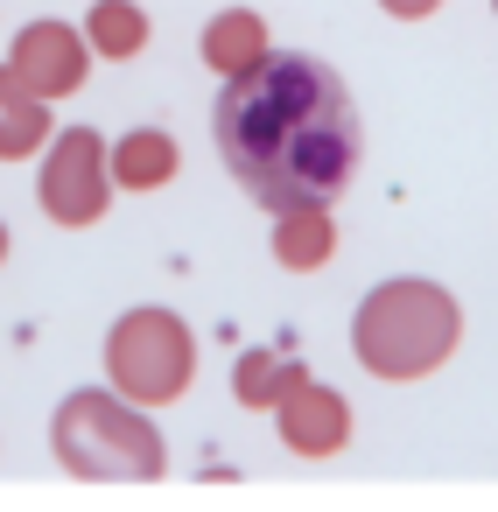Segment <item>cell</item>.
I'll return each instance as SVG.
<instances>
[{
  "instance_id": "3",
  "label": "cell",
  "mask_w": 498,
  "mask_h": 512,
  "mask_svg": "<svg viewBox=\"0 0 498 512\" xmlns=\"http://www.w3.org/2000/svg\"><path fill=\"white\" fill-rule=\"evenodd\" d=\"M50 449L85 484H155V477H169V442L148 421V407H134L106 386H85L50 414Z\"/></svg>"
},
{
  "instance_id": "9",
  "label": "cell",
  "mask_w": 498,
  "mask_h": 512,
  "mask_svg": "<svg viewBox=\"0 0 498 512\" xmlns=\"http://www.w3.org/2000/svg\"><path fill=\"white\" fill-rule=\"evenodd\" d=\"M337 260V218L330 204H302V211H274V267L288 274H316Z\"/></svg>"
},
{
  "instance_id": "11",
  "label": "cell",
  "mask_w": 498,
  "mask_h": 512,
  "mask_svg": "<svg viewBox=\"0 0 498 512\" xmlns=\"http://www.w3.org/2000/svg\"><path fill=\"white\" fill-rule=\"evenodd\" d=\"M176 169H183V148L162 127H134V134L113 141V183L120 190H169Z\"/></svg>"
},
{
  "instance_id": "13",
  "label": "cell",
  "mask_w": 498,
  "mask_h": 512,
  "mask_svg": "<svg viewBox=\"0 0 498 512\" xmlns=\"http://www.w3.org/2000/svg\"><path fill=\"white\" fill-rule=\"evenodd\" d=\"M148 8H134V0H92V15H85V43H92V57H106V64H134L141 50H148Z\"/></svg>"
},
{
  "instance_id": "8",
  "label": "cell",
  "mask_w": 498,
  "mask_h": 512,
  "mask_svg": "<svg viewBox=\"0 0 498 512\" xmlns=\"http://www.w3.org/2000/svg\"><path fill=\"white\" fill-rule=\"evenodd\" d=\"M197 57H204V71H211L218 85H232V78L260 71V64L274 57V43H267V22H260L253 8H218V15L204 22Z\"/></svg>"
},
{
  "instance_id": "15",
  "label": "cell",
  "mask_w": 498,
  "mask_h": 512,
  "mask_svg": "<svg viewBox=\"0 0 498 512\" xmlns=\"http://www.w3.org/2000/svg\"><path fill=\"white\" fill-rule=\"evenodd\" d=\"M0 260H8V225H0Z\"/></svg>"
},
{
  "instance_id": "10",
  "label": "cell",
  "mask_w": 498,
  "mask_h": 512,
  "mask_svg": "<svg viewBox=\"0 0 498 512\" xmlns=\"http://www.w3.org/2000/svg\"><path fill=\"white\" fill-rule=\"evenodd\" d=\"M50 148V99H36L15 64H0V162H29Z\"/></svg>"
},
{
  "instance_id": "4",
  "label": "cell",
  "mask_w": 498,
  "mask_h": 512,
  "mask_svg": "<svg viewBox=\"0 0 498 512\" xmlns=\"http://www.w3.org/2000/svg\"><path fill=\"white\" fill-rule=\"evenodd\" d=\"M197 379V337L176 309H127L106 330V386L134 407H169Z\"/></svg>"
},
{
  "instance_id": "6",
  "label": "cell",
  "mask_w": 498,
  "mask_h": 512,
  "mask_svg": "<svg viewBox=\"0 0 498 512\" xmlns=\"http://www.w3.org/2000/svg\"><path fill=\"white\" fill-rule=\"evenodd\" d=\"M8 64H15V78H22L36 99H71V92L92 78V43H85V29H71V22H29V29L15 36Z\"/></svg>"
},
{
  "instance_id": "1",
  "label": "cell",
  "mask_w": 498,
  "mask_h": 512,
  "mask_svg": "<svg viewBox=\"0 0 498 512\" xmlns=\"http://www.w3.org/2000/svg\"><path fill=\"white\" fill-rule=\"evenodd\" d=\"M211 141L239 190L267 211L337 204L365 162V127L351 85L302 50H274L260 71L218 85Z\"/></svg>"
},
{
  "instance_id": "2",
  "label": "cell",
  "mask_w": 498,
  "mask_h": 512,
  "mask_svg": "<svg viewBox=\"0 0 498 512\" xmlns=\"http://www.w3.org/2000/svg\"><path fill=\"white\" fill-rule=\"evenodd\" d=\"M463 344V309L442 281L428 274H400V281H379L358 316H351V351L372 379L386 386H414L428 372H442Z\"/></svg>"
},
{
  "instance_id": "5",
  "label": "cell",
  "mask_w": 498,
  "mask_h": 512,
  "mask_svg": "<svg viewBox=\"0 0 498 512\" xmlns=\"http://www.w3.org/2000/svg\"><path fill=\"white\" fill-rule=\"evenodd\" d=\"M113 190H120L113 183V148L92 127H64L50 141V155H43V176H36L43 218L64 225V232H85V225H99L113 211Z\"/></svg>"
},
{
  "instance_id": "12",
  "label": "cell",
  "mask_w": 498,
  "mask_h": 512,
  "mask_svg": "<svg viewBox=\"0 0 498 512\" xmlns=\"http://www.w3.org/2000/svg\"><path fill=\"white\" fill-rule=\"evenodd\" d=\"M302 379H309V365L288 358V351H239V365H232V393H239V407H253V414H274Z\"/></svg>"
},
{
  "instance_id": "14",
  "label": "cell",
  "mask_w": 498,
  "mask_h": 512,
  "mask_svg": "<svg viewBox=\"0 0 498 512\" xmlns=\"http://www.w3.org/2000/svg\"><path fill=\"white\" fill-rule=\"evenodd\" d=\"M379 8H386L393 22H428V15L442 8V0H379Z\"/></svg>"
},
{
  "instance_id": "7",
  "label": "cell",
  "mask_w": 498,
  "mask_h": 512,
  "mask_svg": "<svg viewBox=\"0 0 498 512\" xmlns=\"http://www.w3.org/2000/svg\"><path fill=\"white\" fill-rule=\"evenodd\" d=\"M274 428H281V442H288L295 456L323 463V456H337V449L351 442V400H344L337 386H323V379H302V386L274 407Z\"/></svg>"
},
{
  "instance_id": "16",
  "label": "cell",
  "mask_w": 498,
  "mask_h": 512,
  "mask_svg": "<svg viewBox=\"0 0 498 512\" xmlns=\"http://www.w3.org/2000/svg\"><path fill=\"white\" fill-rule=\"evenodd\" d=\"M491 8H498V0H491Z\"/></svg>"
}]
</instances>
